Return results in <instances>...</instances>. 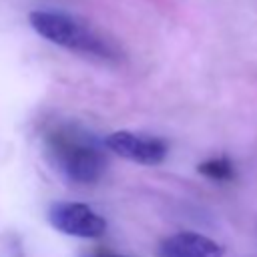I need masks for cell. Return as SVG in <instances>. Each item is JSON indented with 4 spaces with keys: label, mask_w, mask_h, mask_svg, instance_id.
Listing matches in <instances>:
<instances>
[{
    "label": "cell",
    "mask_w": 257,
    "mask_h": 257,
    "mask_svg": "<svg viewBox=\"0 0 257 257\" xmlns=\"http://www.w3.org/2000/svg\"><path fill=\"white\" fill-rule=\"evenodd\" d=\"M46 157L70 183L92 185L106 171V147L76 124H56L44 137Z\"/></svg>",
    "instance_id": "1"
},
{
    "label": "cell",
    "mask_w": 257,
    "mask_h": 257,
    "mask_svg": "<svg viewBox=\"0 0 257 257\" xmlns=\"http://www.w3.org/2000/svg\"><path fill=\"white\" fill-rule=\"evenodd\" d=\"M28 20H30V26L40 36H44L46 40L66 50L100 58L106 62L120 58L118 46L112 40H108L98 30H94L88 22L76 16H70L60 10H34L30 12Z\"/></svg>",
    "instance_id": "2"
},
{
    "label": "cell",
    "mask_w": 257,
    "mask_h": 257,
    "mask_svg": "<svg viewBox=\"0 0 257 257\" xmlns=\"http://www.w3.org/2000/svg\"><path fill=\"white\" fill-rule=\"evenodd\" d=\"M48 223L70 237L80 239H96L102 237L106 231V219L100 217L84 203L76 201H56L48 207Z\"/></svg>",
    "instance_id": "3"
},
{
    "label": "cell",
    "mask_w": 257,
    "mask_h": 257,
    "mask_svg": "<svg viewBox=\"0 0 257 257\" xmlns=\"http://www.w3.org/2000/svg\"><path fill=\"white\" fill-rule=\"evenodd\" d=\"M106 151L141 165H159L165 161L169 147L159 137L137 135L131 131H116L104 139Z\"/></svg>",
    "instance_id": "4"
},
{
    "label": "cell",
    "mask_w": 257,
    "mask_h": 257,
    "mask_svg": "<svg viewBox=\"0 0 257 257\" xmlns=\"http://www.w3.org/2000/svg\"><path fill=\"white\" fill-rule=\"evenodd\" d=\"M225 247L215 239L195 233L181 231L175 233L159 245V257H223Z\"/></svg>",
    "instance_id": "5"
},
{
    "label": "cell",
    "mask_w": 257,
    "mask_h": 257,
    "mask_svg": "<svg viewBox=\"0 0 257 257\" xmlns=\"http://www.w3.org/2000/svg\"><path fill=\"white\" fill-rule=\"evenodd\" d=\"M197 171L211 179V181H219V183H225V181H231L235 177V165L229 157H211V159H205L203 163H199Z\"/></svg>",
    "instance_id": "6"
},
{
    "label": "cell",
    "mask_w": 257,
    "mask_h": 257,
    "mask_svg": "<svg viewBox=\"0 0 257 257\" xmlns=\"http://www.w3.org/2000/svg\"><path fill=\"white\" fill-rule=\"evenodd\" d=\"M82 257H126V255H118V253H112V251H106V249H94V251L84 253Z\"/></svg>",
    "instance_id": "7"
}]
</instances>
